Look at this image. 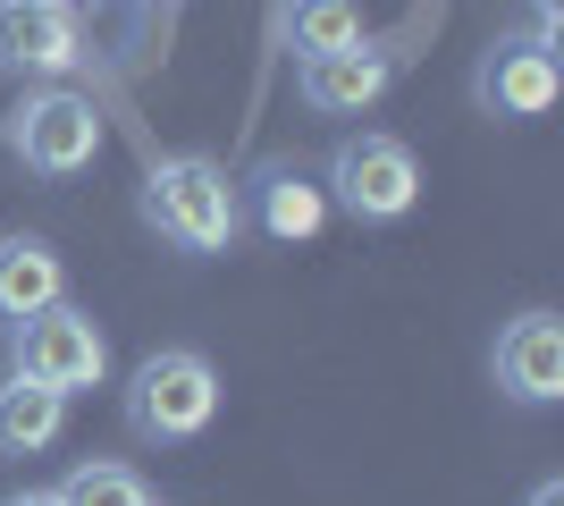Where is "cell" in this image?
Segmentation results:
<instances>
[{"label":"cell","instance_id":"obj_1","mask_svg":"<svg viewBox=\"0 0 564 506\" xmlns=\"http://www.w3.org/2000/svg\"><path fill=\"white\" fill-rule=\"evenodd\" d=\"M135 212H143V228L161 245H177V254H228L236 228H245V194H236V177L219 161L169 152V161L143 169Z\"/></svg>","mask_w":564,"mask_h":506},{"label":"cell","instance_id":"obj_2","mask_svg":"<svg viewBox=\"0 0 564 506\" xmlns=\"http://www.w3.org/2000/svg\"><path fill=\"white\" fill-rule=\"evenodd\" d=\"M212 413H219V372L194 346H152L127 372V431L143 448H186L212 431Z\"/></svg>","mask_w":564,"mask_h":506},{"label":"cell","instance_id":"obj_3","mask_svg":"<svg viewBox=\"0 0 564 506\" xmlns=\"http://www.w3.org/2000/svg\"><path fill=\"white\" fill-rule=\"evenodd\" d=\"M0 144L9 161H25L34 177H76V169L101 161V110L68 85H34V94L0 119Z\"/></svg>","mask_w":564,"mask_h":506},{"label":"cell","instance_id":"obj_4","mask_svg":"<svg viewBox=\"0 0 564 506\" xmlns=\"http://www.w3.org/2000/svg\"><path fill=\"white\" fill-rule=\"evenodd\" d=\"M9 372H25V380L76 397V388L110 380V337L94 330V313H76L68 295H59V304H43V313L9 321Z\"/></svg>","mask_w":564,"mask_h":506},{"label":"cell","instance_id":"obj_5","mask_svg":"<svg viewBox=\"0 0 564 506\" xmlns=\"http://www.w3.org/2000/svg\"><path fill=\"white\" fill-rule=\"evenodd\" d=\"M321 194H329L337 212H354L362 228H388V219H404L422 203V161H413V144H397V136H346V144L329 152Z\"/></svg>","mask_w":564,"mask_h":506},{"label":"cell","instance_id":"obj_6","mask_svg":"<svg viewBox=\"0 0 564 506\" xmlns=\"http://www.w3.org/2000/svg\"><path fill=\"white\" fill-rule=\"evenodd\" d=\"M0 68L25 85H59L85 68V25L68 0H0Z\"/></svg>","mask_w":564,"mask_h":506},{"label":"cell","instance_id":"obj_7","mask_svg":"<svg viewBox=\"0 0 564 506\" xmlns=\"http://www.w3.org/2000/svg\"><path fill=\"white\" fill-rule=\"evenodd\" d=\"M556 43L540 34H497L480 51V68H471V101L489 110V119H547L556 110Z\"/></svg>","mask_w":564,"mask_h":506},{"label":"cell","instance_id":"obj_8","mask_svg":"<svg viewBox=\"0 0 564 506\" xmlns=\"http://www.w3.org/2000/svg\"><path fill=\"white\" fill-rule=\"evenodd\" d=\"M489 372H497V388L514 397V406H556L564 397V321L556 313H514L506 330H497V346H489Z\"/></svg>","mask_w":564,"mask_h":506},{"label":"cell","instance_id":"obj_9","mask_svg":"<svg viewBox=\"0 0 564 506\" xmlns=\"http://www.w3.org/2000/svg\"><path fill=\"white\" fill-rule=\"evenodd\" d=\"M388 85H397V60H388L371 34L354 51H329V60H304V68H295V94H304V110H321V119H362Z\"/></svg>","mask_w":564,"mask_h":506},{"label":"cell","instance_id":"obj_10","mask_svg":"<svg viewBox=\"0 0 564 506\" xmlns=\"http://www.w3.org/2000/svg\"><path fill=\"white\" fill-rule=\"evenodd\" d=\"M68 295V262L51 237H0V321H25Z\"/></svg>","mask_w":564,"mask_h":506},{"label":"cell","instance_id":"obj_11","mask_svg":"<svg viewBox=\"0 0 564 506\" xmlns=\"http://www.w3.org/2000/svg\"><path fill=\"white\" fill-rule=\"evenodd\" d=\"M253 212H261V237L279 245H304L321 237V219H329V194H321V177H304V169H261L253 177Z\"/></svg>","mask_w":564,"mask_h":506},{"label":"cell","instance_id":"obj_12","mask_svg":"<svg viewBox=\"0 0 564 506\" xmlns=\"http://www.w3.org/2000/svg\"><path fill=\"white\" fill-rule=\"evenodd\" d=\"M59 431H68V397L25 380V372H9L0 380V456H43Z\"/></svg>","mask_w":564,"mask_h":506},{"label":"cell","instance_id":"obj_13","mask_svg":"<svg viewBox=\"0 0 564 506\" xmlns=\"http://www.w3.org/2000/svg\"><path fill=\"white\" fill-rule=\"evenodd\" d=\"M286 43L304 51V60L354 51L362 43V9H354V0H295V9H286Z\"/></svg>","mask_w":564,"mask_h":506},{"label":"cell","instance_id":"obj_14","mask_svg":"<svg viewBox=\"0 0 564 506\" xmlns=\"http://www.w3.org/2000/svg\"><path fill=\"white\" fill-rule=\"evenodd\" d=\"M59 506H152V489H143L135 464H110V456H85L68 464V482L51 489Z\"/></svg>","mask_w":564,"mask_h":506},{"label":"cell","instance_id":"obj_15","mask_svg":"<svg viewBox=\"0 0 564 506\" xmlns=\"http://www.w3.org/2000/svg\"><path fill=\"white\" fill-rule=\"evenodd\" d=\"M522 506H564V482H540V489H531Z\"/></svg>","mask_w":564,"mask_h":506},{"label":"cell","instance_id":"obj_16","mask_svg":"<svg viewBox=\"0 0 564 506\" xmlns=\"http://www.w3.org/2000/svg\"><path fill=\"white\" fill-rule=\"evenodd\" d=\"M0 506H59L51 489H18V498H0Z\"/></svg>","mask_w":564,"mask_h":506},{"label":"cell","instance_id":"obj_17","mask_svg":"<svg viewBox=\"0 0 564 506\" xmlns=\"http://www.w3.org/2000/svg\"><path fill=\"white\" fill-rule=\"evenodd\" d=\"M161 9H169V0H161Z\"/></svg>","mask_w":564,"mask_h":506}]
</instances>
